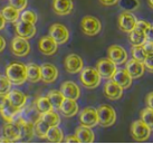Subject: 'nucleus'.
I'll return each instance as SVG.
<instances>
[{
  "label": "nucleus",
  "instance_id": "39",
  "mask_svg": "<svg viewBox=\"0 0 153 144\" xmlns=\"http://www.w3.org/2000/svg\"><path fill=\"white\" fill-rule=\"evenodd\" d=\"M11 83L6 76H0V94L6 95L11 89Z\"/></svg>",
  "mask_w": 153,
  "mask_h": 144
},
{
  "label": "nucleus",
  "instance_id": "22",
  "mask_svg": "<svg viewBox=\"0 0 153 144\" xmlns=\"http://www.w3.org/2000/svg\"><path fill=\"white\" fill-rule=\"evenodd\" d=\"M74 8L73 0H53V10L56 15L66 16L72 13Z\"/></svg>",
  "mask_w": 153,
  "mask_h": 144
},
{
  "label": "nucleus",
  "instance_id": "31",
  "mask_svg": "<svg viewBox=\"0 0 153 144\" xmlns=\"http://www.w3.org/2000/svg\"><path fill=\"white\" fill-rule=\"evenodd\" d=\"M49 125L39 117L36 122L34 123V133L35 135L39 137V139H46V134L48 130H49Z\"/></svg>",
  "mask_w": 153,
  "mask_h": 144
},
{
  "label": "nucleus",
  "instance_id": "1",
  "mask_svg": "<svg viewBox=\"0 0 153 144\" xmlns=\"http://www.w3.org/2000/svg\"><path fill=\"white\" fill-rule=\"evenodd\" d=\"M6 77L13 85H22L27 81L26 65L19 62L10 63L6 68Z\"/></svg>",
  "mask_w": 153,
  "mask_h": 144
},
{
  "label": "nucleus",
  "instance_id": "3",
  "mask_svg": "<svg viewBox=\"0 0 153 144\" xmlns=\"http://www.w3.org/2000/svg\"><path fill=\"white\" fill-rule=\"evenodd\" d=\"M79 73H81V76H79L81 83L86 88L88 89L96 88L98 85H100V83H101V76H100V74L96 71V68L83 67V69Z\"/></svg>",
  "mask_w": 153,
  "mask_h": 144
},
{
  "label": "nucleus",
  "instance_id": "32",
  "mask_svg": "<svg viewBox=\"0 0 153 144\" xmlns=\"http://www.w3.org/2000/svg\"><path fill=\"white\" fill-rule=\"evenodd\" d=\"M40 119L44 120L49 126H58L60 123V116L54 111H48L40 115Z\"/></svg>",
  "mask_w": 153,
  "mask_h": 144
},
{
  "label": "nucleus",
  "instance_id": "36",
  "mask_svg": "<svg viewBox=\"0 0 153 144\" xmlns=\"http://www.w3.org/2000/svg\"><path fill=\"white\" fill-rule=\"evenodd\" d=\"M131 53H132L133 58H134V59L140 60V62H143V60L146 58V56H148V54H146L145 50L143 49L142 45H141V46H133L132 47Z\"/></svg>",
  "mask_w": 153,
  "mask_h": 144
},
{
  "label": "nucleus",
  "instance_id": "8",
  "mask_svg": "<svg viewBox=\"0 0 153 144\" xmlns=\"http://www.w3.org/2000/svg\"><path fill=\"white\" fill-rule=\"evenodd\" d=\"M96 71L100 74L101 78L111 79L114 72L116 71V65L110 58H103V59H100L97 62Z\"/></svg>",
  "mask_w": 153,
  "mask_h": 144
},
{
  "label": "nucleus",
  "instance_id": "16",
  "mask_svg": "<svg viewBox=\"0 0 153 144\" xmlns=\"http://www.w3.org/2000/svg\"><path fill=\"white\" fill-rule=\"evenodd\" d=\"M40 73H42V77L40 81H43L45 84H51L57 79L58 77V71L57 68L51 65V64H43L40 66Z\"/></svg>",
  "mask_w": 153,
  "mask_h": 144
},
{
  "label": "nucleus",
  "instance_id": "26",
  "mask_svg": "<svg viewBox=\"0 0 153 144\" xmlns=\"http://www.w3.org/2000/svg\"><path fill=\"white\" fill-rule=\"evenodd\" d=\"M75 136L78 139L79 143H93L94 140H95V136H94V133L91 130V127L83 126V125L76 128Z\"/></svg>",
  "mask_w": 153,
  "mask_h": 144
},
{
  "label": "nucleus",
  "instance_id": "37",
  "mask_svg": "<svg viewBox=\"0 0 153 144\" xmlns=\"http://www.w3.org/2000/svg\"><path fill=\"white\" fill-rule=\"evenodd\" d=\"M22 20L26 21V22H30V24H36L38 20V16L37 13L33 11V10H22Z\"/></svg>",
  "mask_w": 153,
  "mask_h": 144
},
{
  "label": "nucleus",
  "instance_id": "23",
  "mask_svg": "<svg viewBox=\"0 0 153 144\" xmlns=\"http://www.w3.org/2000/svg\"><path fill=\"white\" fill-rule=\"evenodd\" d=\"M4 136L11 141V142H16V141L20 140V123L19 122H10L7 123L4 126Z\"/></svg>",
  "mask_w": 153,
  "mask_h": 144
},
{
  "label": "nucleus",
  "instance_id": "7",
  "mask_svg": "<svg viewBox=\"0 0 153 144\" xmlns=\"http://www.w3.org/2000/svg\"><path fill=\"white\" fill-rule=\"evenodd\" d=\"M49 36L54 39L58 45L65 44L69 39V31L62 24H53L49 27Z\"/></svg>",
  "mask_w": 153,
  "mask_h": 144
},
{
  "label": "nucleus",
  "instance_id": "46",
  "mask_svg": "<svg viewBox=\"0 0 153 144\" xmlns=\"http://www.w3.org/2000/svg\"><path fill=\"white\" fill-rule=\"evenodd\" d=\"M4 48H6V40L2 36H0V53L4 51Z\"/></svg>",
  "mask_w": 153,
  "mask_h": 144
},
{
  "label": "nucleus",
  "instance_id": "12",
  "mask_svg": "<svg viewBox=\"0 0 153 144\" xmlns=\"http://www.w3.org/2000/svg\"><path fill=\"white\" fill-rule=\"evenodd\" d=\"M38 49L44 55L51 56L54 55L58 49V44L51 38V36H44L39 39Z\"/></svg>",
  "mask_w": 153,
  "mask_h": 144
},
{
  "label": "nucleus",
  "instance_id": "41",
  "mask_svg": "<svg viewBox=\"0 0 153 144\" xmlns=\"http://www.w3.org/2000/svg\"><path fill=\"white\" fill-rule=\"evenodd\" d=\"M143 49L145 50V53L148 54V55H152V50H153V45H152V39L151 38H148L143 42Z\"/></svg>",
  "mask_w": 153,
  "mask_h": 144
},
{
  "label": "nucleus",
  "instance_id": "10",
  "mask_svg": "<svg viewBox=\"0 0 153 144\" xmlns=\"http://www.w3.org/2000/svg\"><path fill=\"white\" fill-rule=\"evenodd\" d=\"M64 67L66 72L69 74H77L79 73L84 67V63L83 59L76 54H69V55L65 58L64 62Z\"/></svg>",
  "mask_w": 153,
  "mask_h": 144
},
{
  "label": "nucleus",
  "instance_id": "27",
  "mask_svg": "<svg viewBox=\"0 0 153 144\" xmlns=\"http://www.w3.org/2000/svg\"><path fill=\"white\" fill-rule=\"evenodd\" d=\"M1 15L4 18V20L8 22H17L18 19L20 18V11L17 10L16 8H13V6H6L1 9Z\"/></svg>",
  "mask_w": 153,
  "mask_h": 144
},
{
  "label": "nucleus",
  "instance_id": "6",
  "mask_svg": "<svg viewBox=\"0 0 153 144\" xmlns=\"http://www.w3.org/2000/svg\"><path fill=\"white\" fill-rule=\"evenodd\" d=\"M81 28L84 35L93 37L100 34V31L102 29V25H101V21L96 17L85 16L81 21Z\"/></svg>",
  "mask_w": 153,
  "mask_h": 144
},
{
  "label": "nucleus",
  "instance_id": "29",
  "mask_svg": "<svg viewBox=\"0 0 153 144\" xmlns=\"http://www.w3.org/2000/svg\"><path fill=\"white\" fill-rule=\"evenodd\" d=\"M46 139L51 143H62L64 141V133L58 126H51L46 134Z\"/></svg>",
  "mask_w": 153,
  "mask_h": 144
},
{
  "label": "nucleus",
  "instance_id": "35",
  "mask_svg": "<svg viewBox=\"0 0 153 144\" xmlns=\"http://www.w3.org/2000/svg\"><path fill=\"white\" fill-rule=\"evenodd\" d=\"M135 28L137 30L142 31L144 35H146L149 38H151V31H152V25L144 20H137L136 21Z\"/></svg>",
  "mask_w": 153,
  "mask_h": 144
},
{
  "label": "nucleus",
  "instance_id": "30",
  "mask_svg": "<svg viewBox=\"0 0 153 144\" xmlns=\"http://www.w3.org/2000/svg\"><path fill=\"white\" fill-rule=\"evenodd\" d=\"M149 38L146 35H144L142 31L137 30L136 28H134L133 30H131L128 33V40L133 46H141L143 45V42Z\"/></svg>",
  "mask_w": 153,
  "mask_h": 144
},
{
  "label": "nucleus",
  "instance_id": "38",
  "mask_svg": "<svg viewBox=\"0 0 153 144\" xmlns=\"http://www.w3.org/2000/svg\"><path fill=\"white\" fill-rule=\"evenodd\" d=\"M141 120L146 123L149 125L151 128H152V125H153V112H152V108H144V110L141 112Z\"/></svg>",
  "mask_w": 153,
  "mask_h": 144
},
{
  "label": "nucleus",
  "instance_id": "13",
  "mask_svg": "<svg viewBox=\"0 0 153 144\" xmlns=\"http://www.w3.org/2000/svg\"><path fill=\"white\" fill-rule=\"evenodd\" d=\"M107 54H108V58L115 65H122L128 60V51L123 47L117 46V45L111 46L107 50Z\"/></svg>",
  "mask_w": 153,
  "mask_h": 144
},
{
  "label": "nucleus",
  "instance_id": "17",
  "mask_svg": "<svg viewBox=\"0 0 153 144\" xmlns=\"http://www.w3.org/2000/svg\"><path fill=\"white\" fill-rule=\"evenodd\" d=\"M36 27L34 24H30V22H26L24 20L17 21L16 24V33L19 37L25 39H30L33 38L35 35H36Z\"/></svg>",
  "mask_w": 153,
  "mask_h": 144
},
{
  "label": "nucleus",
  "instance_id": "28",
  "mask_svg": "<svg viewBox=\"0 0 153 144\" xmlns=\"http://www.w3.org/2000/svg\"><path fill=\"white\" fill-rule=\"evenodd\" d=\"M26 72H27V81L30 83H38L42 77L40 73V66L36 64H29L26 66Z\"/></svg>",
  "mask_w": 153,
  "mask_h": 144
},
{
  "label": "nucleus",
  "instance_id": "49",
  "mask_svg": "<svg viewBox=\"0 0 153 144\" xmlns=\"http://www.w3.org/2000/svg\"><path fill=\"white\" fill-rule=\"evenodd\" d=\"M150 4V8H153V0H148Z\"/></svg>",
  "mask_w": 153,
  "mask_h": 144
},
{
  "label": "nucleus",
  "instance_id": "21",
  "mask_svg": "<svg viewBox=\"0 0 153 144\" xmlns=\"http://www.w3.org/2000/svg\"><path fill=\"white\" fill-rule=\"evenodd\" d=\"M104 95L106 98L112 99V101H116L120 99L123 95V88L117 85L114 81H108L106 84L104 85Z\"/></svg>",
  "mask_w": 153,
  "mask_h": 144
},
{
  "label": "nucleus",
  "instance_id": "5",
  "mask_svg": "<svg viewBox=\"0 0 153 144\" xmlns=\"http://www.w3.org/2000/svg\"><path fill=\"white\" fill-rule=\"evenodd\" d=\"M152 128L142 120L134 121L131 125V135L137 142H145L150 139Z\"/></svg>",
  "mask_w": 153,
  "mask_h": 144
},
{
  "label": "nucleus",
  "instance_id": "33",
  "mask_svg": "<svg viewBox=\"0 0 153 144\" xmlns=\"http://www.w3.org/2000/svg\"><path fill=\"white\" fill-rule=\"evenodd\" d=\"M35 107L38 111L39 114H43V113H46L48 111L53 110V106H51L47 96H40V97L37 98L36 103H35Z\"/></svg>",
  "mask_w": 153,
  "mask_h": 144
},
{
  "label": "nucleus",
  "instance_id": "18",
  "mask_svg": "<svg viewBox=\"0 0 153 144\" xmlns=\"http://www.w3.org/2000/svg\"><path fill=\"white\" fill-rule=\"evenodd\" d=\"M111 79L114 81L117 85H120L123 89H128L132 85V77L130 76V74L125 68H122V69L116 68V71L114 72Z\"/></svg>",
  "mask_w": 153,
  "mask_h": 144
},
{
  "label": "nucleus",
  "instance_id": "42",
  "mask_svg": "<svg viewBox=\"0 0 153 144\" xmlns=\"http://www.w3.org/2000/svg\"><path fill=\"white\" fill-rule=\"evenodd\" d=\"M144 67H146V69H149V72L153 71V60H152V55H148L146 58L143 60Z\"/></svg>",
  "mask_w": 153,
  "mask_h": 144
},
{
  "label": "nucleus",
  "instance_id": "24",
  "mask_svg": "<svg viewBox=\"0 0 153 144\" xmlns=\"http://www.w3.org/2000/svg\"><path fill=\"white\" fill-rule=\"evenodd\" d=\"M58 110H60L62 114L66 117H73L78 113V104L75 99L64 98V101L62 102Z\"/></svg>",
  "mask_w": 153,
  "mask_h": 144
},
{
  "label": "nucleus",
  "instance_id": "19",
  "mask_svg": "<svg viewBox=\"0 0 153 144\" xmlns=\"http://www.w3.org/2000/svg\"><path fill=\"white\" fill-rule=\"evenodd\" d=\"M60 93L65 98H71L77 101L81 96V89L74 82H65L60 86Z\"/></svg>",
  "mask_w": 153,
  "mask_h": 144
},
{
  "label": "nucleus",
  "instance_id": "34",
  "mask_svg": "<svg viewBox=\"0 0 153 144\" xmlns=\"http://www.w3.org/2000/svg\"><path fill=\"white\" fill-rule=\"evenodd\" d=\"M47 97L49 99V102H51L53 108H56V110L59 108L60 104H62V102L64 101V98H65L64 96H63V94L60 93V91H56V89L51 91L49 93L47 94Z\"/></svg>",
  "mask_w": 153,
  "mask_h": 144
},
{
  "label": "nucleus",
  "instance_id": "4",
  "mask_svg": "<svg viewBox=\"0 0 153 144\" xmlns=\"http://www.w3.org/2000/svg\"><path fill=\"white\" fill-rule=\"evenodd\" d=\"M97 113L98 124L103 127L112 126L116 121V112L111 105L102 104L97 107L96 110Z\"/></svg>",
  "mask_w": 153,
  "mask_h": 144
},
{
  "label": "nucleus",
  "instance_id": "11",
  "mask_svg": "<svg viewBox=\"0 0 153 144\" xmlns=\"http://www.w3.org/2000/svg\"><path fill=\"white\" fill-rule=\"evenodd\" d=\"M79 122L83 126L94 127L98 124L97 113L93 107H86L79 113Z\"/></svg>",
  "mask_w": 153,
  "mask_h": 144
},
{
  "label": "nucleus",
  "instance_id": "43",
  "mask_svg": "<svg viewBox=\"0 0 153 144\" xmlns=\"http://www.w3.org/2000/svg\"><path fill=\"white\" fill-rule=\"evenodd\" d=\"M120 0H100V2L103 4V6H107V7H110V6H114L119 2Z\"/></svg>",
  "mask_w": 153,
  "mask_h": 144
},
{
  "label": "nucleus",
  "instance_id": "20",
  "mask_svg": "<svg viewBox=\"0 0 153 144\" xmlns=\"http://www.w3.org/2000/svg\"><path fill=\"white\" fill-rule=\"evenodd\" d=\"M6 97L8 99V102L13 106L22 110L25 107L26 103H27V95L24 94L20 91H9L6 94Z\"/></svg>",
  "mask_w": 153,
  "mask_h": 144
},
{
  "label": "nucleus",
  "instance_id": "44",
  "mask_svg": "<svg viewBox=\"0 0 153 144\" xmlns=\"http://www.w3.org/2000/svg\"><path fill=\"white\" fill-rule=\"evenodd\" d=\"M65 142L66 143H79V141H78V139H77L75 135H69L67 136L66 139H65Z\"/></svg>",
  "mask_w": 153,
  "mask_h": 144
},
{
  "label": "nucleus",
  "instance_id": "15",
  "mask_svg": "<svg viewBox=\"0 0 153 144\" xmlns=\"http://www.w3.org/2000/svg\"><path fill=\"white\" fill-rule=\"evenodd\" d=\"M126 63V67L125 69L128 71V73L130 74V76L132 77V79H136V78H140L145 72V67L143 62H140L137 59H128L125 62Z\"/></svg>",
  "mask_w": 153,
  "mask_h": 144
},
{
  "label": "nucleus",
  "instance_id": "2",
  "mask_svg": "<svg viewBox=\"0 0 153 144\" xmlns=\"http://www.w3.org/2000/svg\"><path fill=\"white\" fill-rule=\"evenodd\" d=\"M22 110H20V108H17V107L11 105L8 102L6 95L0 94V115L4 122L10 123V122L19 121L20 115H22Z\"/></svg>",
  "mask_w": 153,
  "mask_h": 144
},
{
  "label": "nucleus",
  "instance_id": "47",
  "mask_svg": "<svg viewBox=\"0 0 153 144\" xmlns=\"http://www.w3.org/2000/svg\"><path fill=\"white\" fill-rule=\"evenodd\" d=\"M4 26H6V20H4V18L2 17V15L0 13V30L4 29Z\"/></svg>",
  "mask_w": 153,
  "mask_h": 144
},
{
  "label": "nucleus",
  "instance_id": "48",
  "mask_svg": "<svg viewBox=\"0 0 153 144\" xmlns=\"http://www.w3.org/2000/svg\"><path fill=\"white\" fill-rule=\"evenodd\" d=\"M0 143H13V142L9 139H7L6 136H2V137H0Z\"/></svg>",
  "mask_w": 153,
  "mask_h": 144
},
{
  "label": "nucleus",
  "instance_id": "9",
  "mask_svg": "<svg viewBox=\"0 0 153 144\" xmlns=\"http://www.w3.org/2000/svg\"><path fill=\"white\" fill-rule=\"evenodd\" d=\"M11 50L18 57H25L30 53V45L28 39L22 38L19 36H16L11 40Z\"/></svg>",
  "mask_w": 153,
  "mask_h": 144
},
{
  "label": "nucleus",
  "instance_id": "14",
  "mask_svg": "<svg viewBox=\"0 0 153 144\" xmlns=\"http://www.w3.org/2000/svg\"><path fill=\"white\" fill-rule=\"evenodd\" d=\"M136 17L131 13H122L119 16V27L120 29L122 30L123 33H130L131 30H133L135 28L136 25Z\"/></svg>",
  "mask_w": 153,
  "mask_h": 144
},
{
  "label": "nucleus",
  "instance_id": "40",
  "mask_svg": "<svg viewBox=\"0 0 153 144\" xmlns=\"http://www.w3.org/2000/svg\"><path fill=\"white\" fill-rule=\"evenodd\" d=\"M10 6H13V8H16L19 11H22L27 8L28 4V0H9Z\"/></svg>",
  "mask_w": 153,
  "mask_h": 144
},
{
  "label": "nucleus",
  "instance_id": "45",
  "mask_svg": "<svg viewBox=\"0 0 153 144\" xmlns=\"http://www.w3.org/2000/svg\"><path fill=\"white\" fill-rule=\"evenodd\" d=\"M152 97H153V93H152V92H150V93L148 94V97H146L148 107H150V108H152Z\"/></svg>",
  "mask_w": 153,
  "mask_h": 144
},
{
  "label": "nucleus",
  "instance_id": "25",
  "mask_svg": "<svg viewBox=\"0 0 153 144\" xmlns=\"http://www.w3.org/2000/svg\"><path fill=\"white\" fill-rule=\"evenodd\" d=\"M20 123V140L22 142H28V141L33 140V137L35 136L34 133V123L30 122H26L22 120L16 121Z\"/></svg>",
  "mask_w": 153,
  "mask_h": 144
}]
</instances>
